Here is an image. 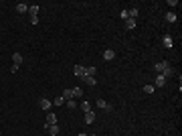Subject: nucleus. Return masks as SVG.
Wrapping results in <instances>:
<instances>
[{
	"instance_id": "1",
	"label": "nucleus",
	"mask_w": 182,
	"mask_h": 136,
	"mask_svg": "<svg viewBox=\"0 0 182 136\" xmlns=\"http://www.w3.org/2000/svg\"><path fill=\"white\" fill-rule=\"evenodd\" d=\"M166 69H170V63H168V61H158V63H156V71H160V75H162Z\"/></svg>"
},
{
	"instance_id": "24",
	"label": "nucleus",
	"mask_w": 182,
	"mask_h": 136,
	"mask_svg": "<svg viewBox=\"0 0 182 136\" xmlns=\"http://www.w3.org/2000/svg\"><path fill=\"white\" fill-rule=\"evenodd\" d=\"M122 19L128 21V19H130V10H122Z\"/></svg>"
},
{
	"instance_id": "12",
	"label": "nucleus",
	"mask_w": 182,
	"mask_h": 136,
	"mask_svg": "<svg viewBox=\"0 0 182 136\" xmlns=\"http://www.w3.org/2000/svg\"><path fill=\"white\" fill-rule=\"evenodd\" d=\"M81 81H85L87 85H95V77H91V75H85V77H81Z\"/></svg>"
},
{
	"instance_id": "26",
	"label": "nucleus",
	"mask_w": 182,
	"mask_h": 136,
	"mask_svg": "<svg viewBox=\"0 0 182 136\" xmlns=\"http://www.w3.org/2000/svg\"><path fill=\"white\" fill-rule=\"evenodd\" d=\"M31 23L33 25H39V16H31Z\"/></svg>"
},
{
	"instance_id": "20",
	"label": "nucleus",
	"mask_w": 182,
	"mask_h": 136,
	"mask_svg": "<svg viewBox=\"0 0 182 136\" xmlns=\"http://www.w3.org/2000/svg\"><path fill=\"white\" fill-rule=\"evenodd\" d=\"M81 110L83 112H91V104L89 102H81Z\"/></svg>"
},
{
	"instance_id": "10",
	"label": "nucleus",
	"mask_w": 182,
	"mask_h": 136,
	"mask_svg": "<svg viewBox=\"0 0 182 136\" xmlns=\"http://www.w3.org/2000/svg\"><path fill=\"white\" fill-rule=\"evenodd\" d=\"M45 128L49 130L51 136H57V134H59V126H57V124H53V126H45Z\"/></svg>"
},
{
	"instance_id": "27",
	"label": "nucleus",
	"mask_w": 182,
	"mask_h": 136,
	"mask_svg": "<svg viewBox=\"0 0 182 136\" xmlns=\"http://www.w3.org/2000/svg\"><path fill=\"white\" fill-rule=\"evenodd\" d=\"M79 136H87V134H83V132H81V134H79Z\"/></svg>"
},
{
	"instance_id": "25",
	"label": "nucleus",
	"mask_w": 182,
	"mask_h": 136,
	"mask_svg": "<svg viewBox=\"0 0 182 136\" xmlns=\"http://www.w3.org/2000/svg\"><path fill=\"white\" fill-rule=\"evenodd\" d=\"M144 91H146V93H152V91H154V85H144Z\"/></svg>"
},
{
	"instance_id": "3",
	"label": "nucleus",
	"mask_w": 182,
	"mask_h": 136,
	"mask_svg": "<svg viewBox=\"0 0 182 136\" xmlns=\"http://www.w3.org/2000/svg\"><path fill=\"white\" fill-rule=\"evenodd\" d=\"M97 108H101V110H105V112H111V106H109L105 100H97Z\"/></svg>"
},
{
	"instance_id": "17",
	"label": "nucleus",
	"mask_w": 182,
	"mask_h": 136,
	"mask_svg": "<svg viewBox=\"0 0 182 136\" xmlns=\"http://www.w3.org/2000/svg\"><path fill=\"white\" fill-rule=\"evenodd\" d=\"M134 27H136V21H134V19H128V21H126V29H128V31H132Z\"/></svg>"
},
{
	"instance_id": "19",
	"label": "nucleus",
	"mask_w": 182,
	"mask_h": 136,
	"mask_svg": "<svg viewBox=\"0 0 182 136\" xmlns=\"http://www.w3.org/2000/svg\"><path fill=\"white\" fill-rule=\"evenodd\" d=\"M65 104H67V108H71V110H75V108H77V100H67Z\"/></svg>"
},
{
	"instance_id": "7",
	"label": "nucleus",
	"mask_w": 182,
	"mask_h": 136,
	"mask_svg": "<svg viewBox=\"0 0 182 136\" xmlns=\"http://www.w3.org/2000/svg\"><path fill=\"white\" fill-rule=\"evenodd\" d=\"M16 12H20V14H22V12H29V4H26V2H18V4H16Z\"/></svg>"
},
{
	"instance_id": "22",
	"label": "nucleus",
	"mask_w": 182,
	"mask_h": 136,
	"mask_svg": "<svg viewBox=\"0 0 182 136\" xmlns=\"http://www.w3.org/2000/svg\"><path fill=\"white\" fill-rule=\"evenodd\" d=\"M138 14H140V12H138V8H132V10H130V19H134V21H136V19H138Z\"/></svg>"
},
{
	"instance_id": "8",
	"label": "nucleus",
	"mask_w": 182,
	"mask_h": 136,
	"mask_svg": "<svg viewBox=\"0 0 182 136\" xmlns=\"http://www.w3.org/2000/svg\"><path fill=\"white\" fill-rule=\"evenodd\" d=\"M113 57H115L113 49H105V51H103V59H105V61H111Z\"/></svg>"
},
{
	"instance_id": "14",
	"label": "nucleus",
	"mask_w": 182,
	"mask_h": 136,
	"mask_svg": "<svg viewBox=\"0 0 182 136\" xmlns=\"http://www.w3.org/2000/svg\"><path fill=\"white\" fill-rule=\"evenodd\" d=\"M63 100L67 102V100H73V89H65L63 91Z\"/></svg>"
},
{
	"instance_id": "28",
	"label": "nucleus",
	"mask_w": 182,
	"mask_h": 136,
	"mask_svg": "<svg viewBox=\"0 0 182 136\" xmlns=\"http://www.w3.org/2000/svg\"><path fill=\"white\" fill-rule=\"evenodd\" d=\"M87 136H93V134H87Z\"/></svg>"
},
{
	"instance_id": "23",
	"label": "nucleus",
	"mask_w": 182,
	"mask_h": 136,
	"mask_svg": "<svg viewBox=\"0 0 182 136\" xmlns=\"http://www.w3.org/2000/svg\"><path fill=\"white\" fill-rule=\"evenodd\" d=\"M166 21H168V23H174V21H176V14H174V12H168V14H166Z\"/></svg>"
},
{
	"instance_id": "11",
	"label": "nucleus",
	"mask_w": 182,
	"mask_h": 136,
	"mask_svg": "<svg viewBox=\"0 0 182 136\" xmlns=\"http://www.w3.org/2000/svg\"><path fill=\"white\" fill-rule=\"evenodd\" d=\"M12 63L18 67V65L22 63V55H20V53H14V55H12Z\"/></svg>"
},
{
	"instance_id": "21",
	"label": "nucleus",
	"mask_w": 182,
	"mask_h": 136,
	"mask_svg": "<svg viewBox=\"0 0 182 136\" xmlns=\"http://www.w3.org/2000/svg\"><path fill=\"white\" fill-rule=\"evenodd\" d=\"M53 106H65V100H63V95H59V98L53 102Z\"/></svg>"
},
{
	"instance_id": "5",
	"label": "nucleus",
	"mask_w": 182,
	"mask_h": 136,
	"mask_svg": "<svg viewBox=\"0 0 182 136\" xmlns=\"http://www.w3.org/2000/svg\"><path fill=\"white\" fill-rule=\"evenodd\" d=\"M53 124H57V116H55L53 112H49V114H47V124H45V126H53Z\"/></svg>"
},
{
	"instance_id": "13",
	"label": "nucleus",
	"mask_w": 182,
	"mask_h": 136,
	"mask_svg": "<svg viewBox=\"0 0 182 136\" xmlns=\"http://www.w3.org/2000/svg\"><path fill=\"white\" fill-rule=\"evenodd\" d=\"M162 41H164V47H168V49L172 47V37H170V35H164V39H162Z\"/></svg>"
},
{
	"instance_id": "9",
	"label": "nucleus",
	"mask_w": 182,
	"mask_h": 136,
	"mask_svg": "<svg viewBox=\"0 0 182 136\" xmlns=\"http://www.w3.org/2000/svg\"><path fill=\"white\" fill-rule=\"evenodd\" d=\"M164 85H166V77L158 73V75H156V87H164Z\"/></svg>"
},
{
	"instance_id": "6",
	"label": "nucleus",
	"mask_w": 182,
	"mask_h": 136,
	"mask_svg": "<svg viewBox=\"0 0 182 136\" xmlns=\"http://www.w3.org/2000/svg\"><path fill=\"white\" fill-rule=\"evenodd\" d=\"M85 122H87V124H93V122H95V114H93V110H91V112H85Z\"/></svg>"
},
{
	"instance_id": "16",
	"label": "nucleus",
	"mask_w": 182,
	"mask_h": 136,
	"mask_svg": "<svg viewBox=\"0 0 182 136\" xmlns=\"http://www.w3.org/2000/svg\"><path fill=\"white\" fill-rule=\"evenodd\" d=\"M29 12H31V16H37V14H39V6H37V4L29 6Z\"/></svg>"
},
{
	"instance_id": "2",
	"label": "nucleus",
	"mask_w": 182,
	"mask_h": 136,
	"mask_svg": "<svg viewBox=\"0 0 182 136\" xmlns=\"http://www.w3.org/2000/svg\"><path fill=\"white\" fill-rule=\"evenodd\" d=\"M73 73H75L77 77H85V67H83V65H75Z\"/></svg>"
},
{
	"instance_id": "4",
	"label": "nucleus",
	"mask_w": 182,
	"mask_h": 136,
	"mask_svg": "<svg viewBox=\"0 0 182 136\" xmlns=\"http://www.w3.org/2000/svg\"><path fill=\"white\" fill-rule=\"evenodd\" d=\"M39 106H41L43 110H47V112H49V110H51V106H53V102H49L47 98H43V100L39 102Z\"/></svg>"
},
{
	"instance_id": "15",
	"label": "nucleus",
	"mask_w": 182,
	"mask_h": 136,
	"mask_svg": "<svg viewBox=\"0 0 182 136\" xmlns=\"http://www.w3.org/2000/svg\"><path fill=\"white\" fill-rule=\"evenodd\" d=\"M95 73H97V69H95V67H85V75H91V77H95Z\"/></svg>"
},
{
	"instance_id": "18",
	"label": "nucleus",
	"mask_w": 182,
	"mask_h": 136,
	"mask_svg": "<svg viewBox=\"0 0 182 136\" xmlns=\"http://www.w3.org/2000/svg\"><path fill=\"white\" fill-rule=\"evenodd\" d=\"M81 95H83V89H81V87H75V89H73V100H77V98H81Z\"/></svg>"
}]
</instances>
